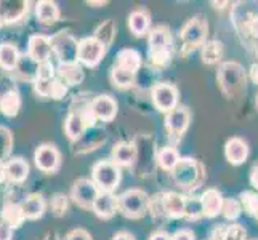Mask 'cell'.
Masks as SVG:
<instances>
[{
  "instance_id": "6da1fadb",
  "label": "cell",
  "mask_w": 258,
  "mask_h": 240,
  "mask_svg": "<svg viewBox=\"0 0 258 240\" xmlns=\"http://www.w3.org/2000/svg\"><path fill=\"white\" fill-rule=\"evenodd\" d=\"M149 61L154 67L162 69L172 59V39L165 28H156L149 32Z\"/></svg>"
},
{
  "instance_id": "7a4b0ae2",
  "label": "cell",
  "mask_w": 258,
  "mask_h": 240,
  "mask_svg": "<svg viewBox=\"0 0 258 240\" xmlns=\"http://www.w3.org/2000/svg\"><path fill=\"white\" fill-rule=\"evenodd\" d=\"M170 173L176 186L191 191V189L199 188V184L202 183L204 168L198 160L184 157V158H180V162L176 164V167Z\"/></svg>"
},
{
  "instance_id": "3957f363",
  "label": "cell",
  "mask_w": 258,
  "mask_h": 240,
  "mask_svg": "<svg viewBox=\"0 0 258 240\" xmlns=\"http://www.w3.org/2000/svg\"><path fill=\"white\" fill-rule=\"evenodd\" d=\"M122 180L120 167L112 160H100L92 167V181L100 192H114Z\"/></svg>"
},
{
  "instance_id": "277c9868",
  "label": "cell",
  "mask_w": 258,
  "mask_h": 240,
  "mask_svg": "<svg viewBox=\"0 0 258 240\" xmlns=\"http://www.w3.org/2000/svg\"><path fill=\"white\" fill-rule=\"evenodd\" d=\"M149 195L141 189H128L122 192L117 202H119V211L125 218L130 219H140L149 211Z\"/></svg>"
},
{
  "instance_id": "5b68a950",
  "label": "cell",
  "mask_w": 258,
  "mask_h": 240,
  "mask_svg": "<svg viewBox=\"0 0 258 240\" xmlns=\"http://www.w3.org/2000/svg\"><path fill=\"white\" fill-rule=\"evenodd\" d=\"M218 84L221 92L228 98H234L239 92L244 88L245 84V74L241 64L237 63H223L218 69Z\"/></svg>"
},
{
  "instance_id": "8992f818",
  "label": "cell",
  "mask_w": 258,
  "mask_h": 240,
  "mask_svg": "<svg viewBox=\"0 0 258 240\" xmlns=\"http://www.w3.org/2000/svg\"><path fill=\"white\" fill-rule=\"evenodd\" d=\"M51 53H55L59 63H77L79 42L69 31H59L50 37Z\"/></svg>"
},
{
  "instance_id": "52a82bcc",
  "label": "cell",
  "mask_w": 258,
  "mask_h": 240,
  "mask_svg": "<svg viewBox=\"0 0 258 240\" xmlns=\"http://www.w3.org/2000/svg\"><path fill=\"white\" fill-rule=\"evenodd\" d=\"M206 37H207V23L199 16L189 20L183 26V29L180 32V39L183 43V53L192 51L194 48L204 45Z\"/></svg>"
},
{
  "instance_id": "ba28073f",
  "label": "cell",
  "mask_w": 258,
  "mask_h": 240,
  "mask_svg": "<svg viewBox=\"0 0 258 240\" xmlns=\"http://www.w3.org/2000/svg\"><path fill=\"white\" fill-rule=\"evenodd\" d=\"M106 48L101 42H98L93 35L92 37H84L79 40L77 47V63H81L87 67H95L101 63V59L106 55Z\"/></svg>"
},
{
  "instance_id": "9c48e42d",
  "label": "cell",
  "mask_w": 258,
  "mask_h": 240,
  "mask_svg": "<svg viewBox=\"0 0 258 240\" xmlns=\"http://www.w3.org/2000/svg\"><path fill=\"white\" fill-rule=\"evenodd\" d=\"M100 194V189L96 188L95 183L90 178H81L73 184V189H71V199L74 200L77 207L85 208V210H92V205L95 199Z\"/></svg>"
},
{
  "instance_id": "30bf717a",
  "label": "cell",
  "mask_w": 258,
  "mask_h": 240,
  "mask_svg": "<svg viewBox=\"0 0 258 240\" xmlns=\"http://www.w3.org/2000/svg\"><path fill=\"white\" fill-rule=\"evenodd\" d=\"M35 167L43 173H55L61 167V152L55 144H40L34 152Z\"/></svg>"
},
{
  "instance_id": "8fae6325",
  "label": "cell",
  "mask_w": 258,
  "mask_h": 240,
  "mask_svg": "<svg viewBox=\"0 0 258 240\" xmlns=\"http://www.w3.org/2000/svg\"><path fill=\"white\" fill-rule=\"evenodd\" d=\"M151 96H153V103L156 106V109L161 112L168 114L178 106V90L172 84L162 82L154 85Z\"/></svg>"
},
{
  "instance_id": "7c38bea8",
  "label": "cell",
  "mask_w": 258,
  "mask_h": 240,
  "mask_svg": "<svg viewBox=\"0 0 258 240\" xmlns=\"http://www.w3.org/2000/svg\"><path fill=\"white\" fill-rule=\"evenodd\" d=\"M189 119H191L189 111L183 108V106H176L173 111H170L165 115V128L173 141L180 139L183 136V133L188 130Z\"/></svg>"
},
{
  "instance_id": "4fadbf2b",
  "label": "cell",
  "mask_w": 258,
  "mask_h": 240,
  "mask_svg": "<svg viewBox=\"0 0 258 240\" xmlns=\"http://www.w3.org/2000/svg\"><path fill=\"white\" fill-rule=\"evenodd\" d=\"M0 181H8L20 184L24 183L29 176V165L21 157H13L0 165Z\"/></svg>"
},
{
  "instance_id": "5bb4252c",
  "label": "cell",
  "mask_w": 258,
  "mask_h": 240,
  "mask_svg": "<svg viewBox=\"0 0 258 240\" xmlns=\"http://www.w3.org/2000/svg\"><path fill=\"white\" fill-rule=\"evenodd\" d=\"M117 109H119L117 101L109 95H100L90 101V111L93 114L95 120L111 122L115 119V115H117Z\"/></svg>"
},
{
  "instance_id": "9a60e30c",
  "label": "cell",
  "mask_w": 258,
  "mask_h": 240,
  "mask_svg": "<svg viewBox=\"0 0 258 240\" xmlns=\"http://www.w3.org/2000/svg\"><path fill=\"white\" fill-rule=\"evenodd\" d=\"M28 0H0V20L4 24H13L28 15Z\"/></svg>"
},
{
  "instance_id": "2e32d148",
  "label": "cell",
  "mask_w": 258,
  "mask_h": 240,
  "mask_svg": "<svg viewBox=\"0 0 258 240\" xmlns=\"http://www.w3.org/2000/svg\"><path fill=\"white\" fill-rule=\"evenodd\" d=\"M28 56L34 61V63H47L51 56V45H50V37L42 34H34L28 40Z\"/></svg>"
},
{
  "instance_id": "e0dca14e",
  "label": "cell",
  "mask_w": 258,
  "mask_h": 240,
  "mask_svg": "<svg viewBox=\"0 0 258 240\" xmlns=\"http://www.w3.org/2000/svg\"><path fill=\"white\" fill-rule=\"evenodd\" d=\"M111 154L117 167H132L138 158V147L133 141H119L114 144Z\"/></svg>"
},
{
  "instance_id": "ac0fdd59",
  "label": "cell",
  "mask_w": 258,
  "mask_h": 240,
  "mask_svg": "<svg viewBox=\"0 0 258 240\" xmlns=\"http://www.w3.org/2000/svg\"><path fill=\"white\" fill-rule=\"evenodd\" d=\"M117 210H119L117 195H114L112 192H100L92 205V211L101 219L112 218Z\"/></svg>"
},
{
  "instance_id": "d6986e66",
  "label": "cell",
  "mask_w": 258,
  "mask_h": 240,
  "mask_svg": "<svg viewBox=\"0 0 258 240\" xmlns=\"http://www.w3.org/2000/svg\"><path fill=\"white\" fill-rule=\"evenodd\" d=\"M162 208L164 215L168 218H184L186 213V197L176 192H165L162 194Z\"/></svg>"
},
{
  "instance_id": "ffe728a7",
  "label": "cell",
  "mask_w": 258,
  "mask_h": 240,
  "mask_svg": "<svg viewBox=\"0 0 258 240\" xmlns=\"http://www.w3.org/2000/svg\"><path fill=\"white\" fill-rule=\"evenodd\" d=\"M58 80H61L68 88L82 84L84 80V70L79 63H59L56 67V75Z\"/></svg>"
},
{
  "instance_id": "44dd1931",
  "label": "cell",
  "mask_w": 258,
  "mask_h": 240,
  "mask_svg": "<svg viewBox=\"0 0 258 240\" xmlns=\"http://www.w3.org/2000/svg\"><path fill=\"white\" fill-rule=\"evenodd\" d=\"M201 200V207H202V215L207 218H215L218 216V213H221L223 208V195L217 189H207L202 194Z\"/></svg>"
},
{
  "instance_id": "7402d4cb",
  "label": "cell",
  "mask_w": 258,
  "mask_h": 240,
  "mask_svg": "<svg viewBox=\"0 0 258 240\" xmlns=\"http://www.w3.org/2000/svg\"><path fill=\"white\" fill-rule=\"evenodd\" d=\"M225 155L231 165H241L248 157V146L241 138H231L225 146Z\"/></svg>"
},
{
  "instance_id": "603a6c76",
  "label": "cell",
  "mask_w": 258,
  "mask_h": 240,
  "mask_svg": "<svg viewBox=\"0 0 258 240\" xmlns=\"http://www.w3.org/2000/svg\"><path fill=\"white\" fill-rule=\"evenodd\" d=\"M21 210L26 219H39L43 216L45 213V200H43V195L40 194H31L28 195L23 203H21Z\"/></svg>"
},
{
  "instance_id": "cb8c5ba5",
  "label": "cell",
  "mask_w": 258,
  "mask_h": 240,
  "mask_svg": "<svg viewBox=\"0 0 258 240\" xmlns=\"http://www.w3.org/2000/svg\"><path fill=\"white\" fill-rule=\"evenodd\" d=\"M115 67H120L123 70L137 74L138 69L141 67V55L133 48H123L117 53L115 58Z\"/></svg>"
},
{
  "instance_id": "d4e9b609",
  "label": "cell",
  "mask_w": 258,
  "mask_h": 240,
  "mask_svg": "<svg viewBox=\"0 0 258 240\" xmlns=\"http://www.w3.org/2000/svg\"><path fill=\"white\" fill-rule=\"evenodd\" d=\"M59 8L55 2H50V0H40V2L35 4V16H37L39 23L50 26L55 24L59 20Z\"/></svg>"
},
{
  "instance_id": "484cf974",
  "label": "cell",
  "mask_w": 258,
  "mask_h": 240,
  "mask_svg": "<svg viewBox=\"0 0 258 240\" xmlns=\"http://www.w3.org/2000/svg\"><path fill=\"white\" fill-rule=\"evenodd\" d=\"M151 16L146 10H133L128 15V29L135 37H143L149 31Z\"/></svg>"
},
{
  "instance_id": "4316f807",
  "label": "cell",
  "mask_w": 258,
  "mask_h": 240,
  "mask_svg": "<svg viewBox=\"0 0 258 240\" xmlns=\"http://www.w3.org/2000/svg\"><path fill=\"white\" fill-rule=\"evenodd\" d=\"M2 221L16 229L20 227L24 223V215H23V210H21V203H15V202H5L4 207H2Z\"/></svg>"
},
{
  "instance_id": "83f0119b",
  "label": "cell",
  "mask_w": 258,
  "mask_h": 240,
  "mask_svg": "<svg viewBox=\"0 0 258 240\" xmlns=\"http://www.w3.org/2000/svg\"><path fill=\"white\" fill-rule=\"evenodd\" d=\"M20 51L13 43H0V67L5 70H15L20 63Z\"/></svg>"
},
{
  "instance_id": "f1b7e54d",
  "label": "cell",
  "mask_w": 258,
  "mask_h": 240,
  "mask_svg": "<svg viewBox=\"0 0 258 240\" xmlns=\"http://www.w3.org/2000/svg\"><path fill=\"white\" fill-rule=\"evenodd\" d=\"M20 109H21V96L18 92L10 90L0 98V111L7 117H16Z\"/></svg>"
},
{
  "instance_id": "f546056e",
  "label": "cell",
  "mask_w": 258,
  "mask_h": 240,
  "mask_svg": "<svg viewBox=\"0 0 258 240\" xmlns=\"http://www.w3.org/2000/svg\"><path fill=\"white\" fill-rule=\"evenodd\" d=\"M223 58V43L218 40H210L202 45V61L206 64H217Z\"/></svg>"
},
{
  "instance_id": "4dcf8cb0",
  "label": "cell",
  "mask_w": 258,
  "mask_h": 240,
  "mask_svg": "<svg viewBox=\"0 0 258 240\" xmlns=\"http://www.w3.org/2000/svg\"><path fill=\"white\" fill-rule=\"evenodd\" d=\"M115 32H117V28H115V23L112 20H108V21H104L101 23L98 28L95 29V34H93V37L98 40V42H101L103 45L108 48L112 45V42L115 39Z\"/></svg>"
},
{
  "instance_id": "1f68e13d",
  "label": "cell",
  "mask_w": 258,
  "mask_h": 240,
  "mask_svg": "<svg viewBox=\"0 0 258 240\" xmlns=\"http://www.w3.org/2000/svg\"><path fill=\"white\" fill-rule=\"evenodd\" d=\"M135 78H137V74L128 72V70H123L115 66L111 69V82L114 87L120 88V90H128V88H132L135 85Z\"/></svg>"
},
{
  "instance_id": "d6a6232c",
  "label": "cell",
  "mask_w": 258,
  "mask_h": 240,
  "mask_svg": "<svg viewBox=\"0 0 258 240\" xmlns=\"http://www.w3.org/2000/svg\"><path fill=\"white\" fill-rule=\"evenodd\" d=\"M178 162H180V154L172 146H167L157 152V164L165 172H172Z\"/></svg>"
},
{
  "instance_id": "836d02e7",
  "label": "cell",
  "mask_w": 258,
  "mask_h": 240,
  "mask_svg": "<svg viewBox=\"0 0 258 240\" xmlns=\"http://www.w3.org/2000/svg\"><path fill=\"white\" fill-rule=\"evenodd\" d=\"M13 149V135L10 128L0 125V164L8 158Z\"/></svg>"
},
{
  "instance_id": "e575fe53",
  "label": "cell",
  "mask_w": 258,
  "mask_h": 240,
  "mask_svg": "<svg viewBox=\"0 0 258 240\" xmlns=\"http://www.w3.org/2000/svg\"><path fill=\"white\" fill-rule=\"evenodd\" d=\"M68 207H69V202L64 194H55L50 200V208L55 216H63L68 211Z\"/></svg>"
},
{
  "instance_id": "d590c367",
  "label": "cell",
  "mask_w": 258,
  "mask_h": 240,
  "mask_svg": "<svg viewBox=\"0 0 258 240\" xmlns=\"http://www.w3.org/2000/svg\"><path fill=\"white\" fill-rule=\"evenodd\" d=\"M221 211H223V215H225L226 219H237L239 216H241L242 207L236 199H225Z\"/></svg>"
},
{
  "instance_id": "8d00e7d4",
  "label": "cell",
  "mask_w": 258,
  "mask_h": 240,
  "mask_svg": "<svg viewBox=\"0 0 258 240\" xmlns=\"http://www.w3.org/2000/svg\"><path fill=\"white\" fill-rule=\"evenodd\" d=\"M66 95H68V87L55 77L51 80L48 98H53V100H63Z\"/></svg>"
},
{
  "instance_id": "74e56055",
  "label": "cell",
  "mask_w": 258,
  "mask_h": 240,
  "mask_svg": "<svg viewBox=\"0 0 258 240\" xmlns=\"http://www.w3.org/2000/svg\"><path fill=\"white\" fill-rule=\"evenodd\" d=\"M56 75V69L55 66H53L50 61H47V63H40L39 67H37V77L35 78H40V80H51L55 78Z\"/></svg>"
},
{
  "instance_id": "f35d334b",
  "label": "cell",
  "mask_w": 258,
  "mask_h": 240,
  "mask_svg": "<svg viewBox=\"0 0 258 240\" xmlns=\"http://www.w3.org/2000/svg\"><path fill=\"white\" fill-rule=\"evenodd\" d=\"M199 216H202L201 200H188V199H186V213H184V218L198 219Z\"/></svg>"
},
{
  "instance_id": "ab89813d",
  "label": "cell",
  "mask_w": 258,
  "mask_h": 240,
  "mask_svg": "<svg viewBox=\"0 0 258 240\" xmlns=\"http://www.w3.org/2000/svg\"><path fill=\"white\" fill-rule=\"evenodd\" d=\"M225 240H245V230L239 224H231L225 229Z\"/></svg>"
},
{
  "instance_id": "60d3db41",
  "label": "cell",
  "mask_w": 258,
  "mask_h": 240,
  "mask_svg": "<svg viewBox=\"0 0 258 240\" xmlns=\"http://www.w3.org/2000/svg\"><path fill=\"white\" fill-rule=\"evenodd\" d=\"M66 240H93L90 232L82 227H77V229H73L71 232L66 235Z\"/></svg>"
},
{
  "instance_id": "b9f144b4",
  "label": "cell",
  "mask_w": 258,
  "mask_h": 240,
  "mask_svg": "<svg viewBox=\"0 0 258 240\" xmlns=\"http://www.w3.org/2000/svg\"><path fill=\"white\" fill-rule=\"evenodd\" d=\"M170 238L172 240H196L194 232H192L191 229H180V230H176V232Z\"/></svg>"
},
{
  "instance_id": "7bdbcfd3",
  "label": "cell",
  "mask_w": 258,
  "mask_h": 240,
  "mask_svg": "<svg viewBox=\"0 0 258 240\" xmlns=\"http://www.w3.org/2000/svg\"><path fill=\"white\" fill-rule=\"evenodd\" d=\"M13 227L8 226L5 221L0 219V240H12L13 238Z\"/></svg>"
},
{
  "instance_id": "ee69618b",
  "label": "cell",
  "mask_w": 258,
  "mask_h": 240,
  "mask_svg": "<svg viewBox=\"0 0 258 240\" xmlns=\"http://www.w3.org/2000/svg\"><path fill=\"white\" fill-rule=\"evenodd\" d=\"M112 240H137L135 235L127 232V230H119V232H115L112 235Z\"/></svg>"
},
{
  "instance_id": "f6af8a7d",
  "label": "cell",
  "mask_w": 258,
  "mask_h": 240,
  "mask_svg": "<svg viewBox=\"0 0 258 240\" xmlns=\"http://www.w3.org/2000/svg\"><path fill=\"white\" fill-rule=\"evenodd\" d=\"M247 31L250 32L253 37L258 39V18H253V20H250V23H248V26H247Z\"/></svg>"
},
{
  "instance_id": "bcb514c9",
  "label": "cell",
  "mask_w": 258,
  "mask_h": 240,
  "mask_svg": "<svg viewBox=\"0 0 258 240\" xmlns=\"http://www.w3.org/2000/svg\"><path fill=\"white\" fill-rule=\"evenodd\" d=\"M250 183L253 188L258 191V167H253L252 168V173H250Z\"/></svg>"
},
{
  "instance_id": "7dc6e473",
  "label": "cell",
  "mask_w": 258,
  "mask_h": 240,
  "mask_svg": "<svg viewBox=\"0 0 258 240\" xmlns=\"http://www.w3.org/2000/svg\"><path fill=\"white\" fill-rule=\"evenodd\" d=\"M149 240H172L170 235H167L165 232H154L149 237Z\"/></svg>"
},
{
  "instance_id": "c3c4849f",
  "label": "cell",
  "mask_w": 258,
  "mask_h": 240,
  "mask_svg": "<svg viewBox=\"0 0 258 240\" xmlns=\"http://www.w3.org/2000/svg\"><path fill=\"white\" fill-rule=\"evenodd\" d=\"M250 77H252V80L255 84H258V64H253L250 67Z\"/></svg>"
},
{
  "instance_id": "681fc988",
  "label": "cell",
  "mask_w": 258,
  "mask_h": 240,
  "mask_svg": "<svg viewBox=\"0 0 258 240\" xmlns=\"http://www.w3.org/2000/svg\"><path fill=\"white\" fill-rule=\"evenodd\" d=\"M45 240H59L55 234H47V237H45Z\"/></svg>"
},
{
  "instance_id": "f907efd6",
  "label": "cell",
  "mask_w": 258,
  "mask_h": 240,
  "mask_svg": "<svg viewBox=\"0 0 258 240\" xmlns=\"http://www.w3.org/2000/svg\"><path fill=\"white\" fill-rule=\"evenodd\" d=\"M108 2H88V5H106Z\"/></svg>"
},
{
  "instance_id": "816d5d0a",
  "label": "cell",
  "mask_w": 258,
  "mask_h": 240,
  "mask_svg": "<svg viewBox=\"0 0 258 240\" xmlns=\"http://www.w3.org/2000/svg\"><path fill=\"white\" fill-rule=\"evenodd\" d=\"M253 216L258 218V205H256V210H255V213H253Z\"/></svg>"
},
{
  "instance_id": "f5cc1de1",
  "label": "cell",
  "mask_w": 258,
  "mask_h": 240,
  "mask_svg": "<svg viewBox=\"0 0 258 240\" xmlns=\"http://www.w3.org/2000/svg\"><path fill=\"white\" fill-rule=\"evenodd\" d=\"M2 26H4V23H2V20H0V29H2Z\"/></svg>"
},
{
  "instance_id": "db71d44e",
  "label": "cell",
  "mask_w": 258,
  "mask_h": 240,
  "mask_svg": "<svg viewBox=\"0 0 258 240\" xmlns=\"http://www.w3.org/2000/svg\"><path fill=\"white\" fill-rule=\"evenodd\" d=\"M256 106H258V96H256Z\"/></svg>"
}]
</instances>
